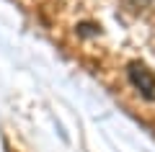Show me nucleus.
<instances>
[{"label": "nucleus", "instance_id": "f257e3e1", "mask_svg": "<svg viewBox=\"0 0 155 152\" xmlns=\"http://www.w3.org/2000/svg\"><path fill=\"white\" fill-rule=\"evenodd\" d=\"M127 77L132 82V88L145 98V101H155V72L150 70L145 62L134 60L127 65Z\"/></svg>", "mask_w": 155, "mask_h": 152}, {"label": "nucleus", "instance_id": "f03ea898", "mask_svg": "<svg viewBox=\"0 0 155 152\" xmlns=\"http://www.w3.org/2000/svg\"><path fill=\"white\" fill-rule=\"evenodd\" d=\"M75 34L80 39H91V36H98V34H101V26H98V23H91V21H83V23H78V26H75Z\"/></svg>", "mask_w": 155, "mask_h": 152}]
</instances>
